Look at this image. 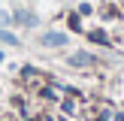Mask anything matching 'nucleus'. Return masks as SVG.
<instances>
[{
  "instance_id": "obj_2",
  "label": "nucleus",
  "mask_w": 124,
  "mask_h": 121,
  "mask_svg": "<svg viewBox=\"0 0 124 121\" xmlns=\"http://www.w3.org/2000/svg\"><path fill=\"white\" fill-rule=\"evenodd\" d=\"M0 39H3V42H9V45H15V42H18V39H15V36H12V33H9V30H0Z\"/></svg>"
},
{
  "instance_id": "obj_1",
  "label": "nucleus",
  "mask_w": 124,
  "mask_h": 121,
  "mask_svg": "<svg viewBox=\"0 0 124 121\" xmlns=\"http://www.w3.org/2000/svg\"><path fill=\"white\" fill-rule=\"evenodd\" d=\"M42 42H46V45H64L67 36L64 33H48V36H42Z\"/></svg>"
}]
</instances>
